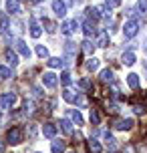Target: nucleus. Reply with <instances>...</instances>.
I'll list each match as a JSON object with an SVG mask.
<instances>
[{"mask_svg":"<svg viewBox=\"0 0 147 153\" xmlns=\"http://www.w3.org/2000/svg\"><path fill=\"white\" fill-rule=\"evenodd\" d=\"M91 123H93V125H99V113H97L95 109H91Z\"/></svg>","mask_w":147,"mask_h":153,"instance_id":"obj_32","label":"nucleus"},{"mask_svg":"<svg viewBox=\"0 0 147 153\" xmlns=\"http://www.w3.org/2000/svg\"><path fill=\"white\" fill-rule=\"evenodd\" d=\"M81 87H85V89H89V87H91V83H89V79H83V81H81Z\"/></svg>","mask_w":147,"mask_h":153,"instance_id":"obj_36","label":"nucleus"},{"mask_svg":"<svg viewBox=\"0 0 147 153\" xmlns=\"http://www.w3.org/2000/svg\"><path fill=\"white\" fill-rule=\"evenodd\" d=\"M16 48H18V53L22 54L24 59H28V56H30V48L26 46V42H24V40H16Z\"/></svg>","mask_w":147,"mask_h":153,"instance_id":"obj_10","label":"nucleus"},{"mask_svg":"<svg viewBox=\"0 0 147 153\" xmlns=\"http://www.w3.org/2000/svg\"><path fill=\"white\" fill-rule=\"evenodd\" d=\"M109 45V34L107 32H101L99 38H97V46H107Z\"/></svg>","mask_w":147,"mask_h":153,"instance_id":"obj_23","label":"nucleus"},{"mask_svg":"<svg viewBox=\"0 0 147 153\" xmlns=\"http://www.w3.org/2000/svg\"><path fill=\"white\" fill-rule=\"evenodd\" d=\"M32 2H42V0H32Z\"/></svg>","mask_w":147,"mask_h":153,"instance_id":"obj_39","label":"nucleus"},{"mask_svg":"<svg viewBox=\"0 0 147 153\" xmlns=\"http://www.w3.org/2000/svg\"><path fill=\"white\" fill-rule=\"evenodd\" d=\"M10 79V69L8 67H0V81H6Z\"/></svg>","mask_w":147,"mask_h":153,"instance_id":"obj_27","label":"nucleus"},{"mask_svg":"<svg viewBox=\"0 0 147 153\" xmlns=\"http://www.w3.org/2000/svg\"><path fill=\"white\" fill-rule=\"evenodd\" d=\"M137 10H139L141 14H147V0H139L137 2Z\"/></svg>","mask_w":147,"mask_h":153,"instance_id":"obj_29","label":"nucleus"},{"mask_svg":"<svg viewBox=\"0 0 147 153\" xmlns=\"http://www.w3.org/2000/svg\"><path fill=\"white\" fill-rule=\"evenodd\" d=\"M121 61H123V65H127V67H131V65H135V53H131V51H127V53H123V56H121Z\"/></svg>","mask_w":147,"mask_h":153,"instance_id":"obj_12","label":"nucleus"},{"mask_svg":"<svg viewBox=\"0 0 147 153\" xmlns=\"http://www.w3.org/2000/svg\"><path fill=\"white\" fill-rule=\"evenodd\" d=\"M101 81H103V83H111V81H113V71L111 69L101 71Z\"/></svg>","mask_w":147,"mask_h":153,"instance_id":"obj_20","label":"nucleus"},{"mask_svg":"<svg viewBox=\"0 0 147 153\" xmlns=\"http://www.w3.org/2000/svg\"><path fill=\"white\" fill-rule=\"evenodd\" d=\"M36 54H39L40 59H48V48H47V46H42V45H39V46H36Z\"/></svg>","mask_w":147,"mask_h":153,"instance_id":"obj_26","label":"nucleus"},{"mask_svg":"<svg viewBox=\"0 0 147 153\" xmlns=\"http://www.w3.org/2000/svg\"><path fill=\"white\" fill-rule=\"evenodd\" d=\"M48 67H50V69H61L62 65H65V62L61 61V59H56V56H53V59H48Z\"/></svg>","mask_w":147,"mask_h":153,"instance_id":"obj_22","label":"nucleus"},{"mask_svg":"<svg viewBox=\"0 0 147 153\" xmlns=\"http://www.w3.org/2000/svg\"><path fill=\"white\" fill-rule=\"evenodd\" d=\"M6 139H8V143H10V145H18V143L22 141V131L18 129V127H12V129L8 131Z\"/></svg>","mask_w":147,"mask_h":153,"instance_id":"obj_3","label":"nucleus"},{"mask_svg":"<svg viewBox=\"0 0 147 153\" xmlns=\"http://www.w3.org/2000/svg\"><path fill=\"white\" fill-rule=\"evenodd\" d=\"M87 71H97L99 69V59H95V56H91V59H89V61H87Z\"/></svg>","mask_w":147,"mask_h":153,"instance_id":"obj_21","label":"nucleus"},{"mask_svg":"<svg viewBox=\"0 0 147 153\" xmlns=\"http://www.w3.org/2000/svg\"><path fill=\"white\" fill-rule=\"evenodd\" d=\"M62 99L67 101V103H75V105H83V97H81V95H75V93L73 91H69V89H65V91H62Z\"/></svg>","mask_w":147,"mask_h":153,"instance_id":"obj_4","label":"nucleus"},{"mask_svg":"<svg viewBox=\"0 0 147 153\" xmlns=\"http://www.w3.org/2000/svg\"><path fill=\"white\" fill-rule=\"evenodd\" d=\"M61 129H62V133L71 135V133H73V123H71L69 119H61Z\"/></svg>","mask_w":147,"mask_h":153,"instance_id":"obj_17","label":"nucleus"},{"mask_svg":"<svg viewBox=\"0 0 147 153\" xmlns=\"http://www.w3.org/2000/svg\"><path fill=\"white\" fill-rule=\"evenodd\" d=\"M89 149H91L93 153H101V143L97 141V139H91V141H89Z\"/></svg>","mask_w":147,"mask_h":153,"instance_id":"obj_25","label":"nucleus"},{"mask_svg":"<svg viewBox=\"0 0 147 153\" xmlns=\"http://www.w3.org/2000/svg\"><path fill=\"white\" fill-rule=\"evenodd\" d=\"M77 28H79L77 20H65V22L61 24V32H62V34H67V36H71Z\"/></svg>","mask_w":147,"mask_h":153,"instance_id":"obj_5","label":"nucleus"},{"mask_svg":"<svg viewBox=\"0 0 147 153\" xmlns=\"http://www.w3.org/2000/svg\"><path fill=\"white\" fill-rule=\"evenodd\" d=\"M83 51H85V53H89V54H91V53H93V51H95V45H93V42H91V40H85V42H83Z\"/></svg>","mask_w":147,"mask_h":153,"instance_id":"obj_28","label":"nucleus"},{"mask_svg":"<svg viewBox=\"0 0 147 153\" xmlns=\"http://www.w3.org/2000/svg\"><path fill=\"white\" fill-rule=\"evenodd\" d=\"M131 127H133V119H119L115 123V129H119V131H129Z\"/></svg>","mask_w":147,"mask_h":153,"instance_id":"obj_9","label":"nucleus"},{"mask_svg":"<svg viewBox=\"0 0 147 153\" xmlns=\"http://www.w3.org/2000/svg\"><path fill=\"white\" fill-rule=\"evenodd\" d=\"M53 153H65V141H53Z\"/></svg>","mask_w":147,"mask_h":153,"instance_id":"obj_24","label":"nucleus"},{"mask_svg":"<svg viewBox=\"0 0 147 153\" xmlns=\"http://www.w3.org/2000/svg\"><path fill=\"white\" fill-rule=\"evenodd\" d=\"M42 85H45L47 89H54V87H56V75H54V73H45V75H42Z\"/></svg>","mask_w":147,"mask_h":153,"instance_id":"obj_6","label":"nucleus"},{"mask_svg":"<svg viewBox=\"0 0 147 153\" xmlns=\"http://www.w3.org/2000/svg\"><path fill=\"white\" fill-rule=\"evenodd\" d=\"M14 103H16V95H14V93H12V91H10V93H4V95L0 97V111L10 109Z\"/></svg>","mask_w":147,"mask_h":153,"instance_id":"obj_1","label":"nucleus"},{"mask_svg":"<svg viewBox=\"0 0 147 153\" xmlns=\"http://www.w3.org/2000/svg\"><path fill=\"white\" fill-rule=\"evenodd\" d=\"M105 4L109 8H117V6H121V0H105Z\"/></svg>","mask_w":147,"mask_h":153,"instance_id":"obj_33","label":"nucleus"},{"mask_svg":"<svg viewBox=\"0 0 147 153\" xmlns=\"http://www.w3.org/2000/svg\"><path fill=\"white\" fill-rule=\"evenodd\" d=\"M0 153H4V143L0 141Z\"/></svg>","mask_w":147,"mask_h":153,"instance_id":"obj_37","label":"nucleus"},{"mask_svg":"<svg viewBox=\"0 0 147 153\" xmlns=\"http://www.w3.org/2000/svg\"><path fill=\"white\" fill-rule=\"evenodd\" d=\"M105 141H107V147L111 149V151H115V149H117V139L111 137V135H109V131H105Z\"/></svg>","mask_w":147,"mask_h":153,"instance_id":"obj_18","label":"nucleus"},{"mask_svg":"<svg viewBox=\"0 0 147 153\" xmlns=\"http://www.w3.org/2000/svg\"><path fill=\"white\" fill-rule=\"evenodd\" d=\"M83 30H85L87 36H95V34H97V28H95V24L91 22V20H87V22L83 24Z\"/></svg>","mask_w":147,"mask_h":153,"instance_id":"obj_13","label":"nucleus"},{"mask_svg":"<svg viewBox=\"0 0 147 153\" xmlns=\"http://www.w3.org/2000/svg\"><path fill=\"white\" fill-rule=\"evenodd\" d=\"M8 28H10V26H8V16L0 14V34H6Z\"/></svg>","mask_w":147,"mask_h":153,"instance_id":"obj_19","label":"nucleus"},{"mask_svg":"<svg viewBox=\"0 0 147 153\" xmlns=\"http://www.w3.org/2000/svg\"><path fill=\"white\" fill-rule=\"evenodd\" d=\"M133 111H135V113H139V115H143V113H145V107H141V105H135V107H133Z\"/></svg>","mask_w":147,"mask_h":153,"instance_id":"obj_35","label":"nucleus"},{"mask_svg":"<svg viewBox=\"0 0 147 153\" xmlns=\"http://www.w3.org/2000/svg\"><path fill=\"white\" fill-rule=\"evenodd\" d=\"M42 135L48 139H54V135H56V127H54L53 123H45L42 125Z\"/></svg>","mask_w":147,"mask_h":153,"instance_id":"obj_8","label":"nucleus"},{"mask_svg":"<svg viewBox=\"0 0 147 153\" xmlns=\"http://www.w3.org/2000/svg\"><path fill=\"white\" fill-rule=\"evenodd\" d=\"M137 32H139V22H137V20H127V22H125L123 34H125L127 38H133Z\"/></svg>","mask_w":147,"mask_h":153,"instance_id":"obj_2","label":"nucleus"},{"mask_svg":"<svg viewBox=\"0 0 147 153\" xmlns=\"http://www.w3.org/2000/svg\"><path fill=\"white\" fill-rule=\"evenodd\" d=\"M71 115H73V121L77 123V125H83V115L79 113V111H73Z\"/></svg>","mask_w":147,"mask_h":153,"instance_id":"obj_30","label":"nucleus"},{"mask_svg":"<svg viewBox=\"0 0 147 153\" xmlns=\"http://www.w3.org/2000/svg\"><path fill=\"white\" fill-rule=\"evenodd\" d=\"M127 85H129L131 89H137V87H139V76L135 75V73L127 75Z\"/></svg>","mask_w":147,"mask_h":153,"instance_id":"obj_16","label":"nucleus"},{"mask_svg":"<svg viewBox=\"0 0 147 153\" xmlns=\"http://www.w3.org/2000/svg\"><path fill=\"white\" fill-rule=\"evenodd\" d=\"M6 61L12 65V67H16L18 65V56H16V53L12 51V48H6Z\"/></svg>","mask_w":147,"mask_h":153,"instance_id":"obj_15","label":"nucleus"},{"mask_svg":"<svg viewBox=\"0 0 147 153\" xmlns=\"http://www.w3.org/2000/svg\"><path fill=\"white\" fill-rule=\"evenodd\" d=\"M45 26H47V30H48V32H54V28H56V26H54L50 20H45Z\"/></svg>","mask_w":147,"mask_h":153,"instance_id":"obj_34","label":"nucleus"},{"mask_svg":"<svg viewBox=\"0 0 147 153\" xmlns=\"http://www.w3.org/2000/svg\"><path fill=\"white\" fill-rule=\"evenodd\" d=\"M40 34H42V30H40V24L34 20V18H30V36L32 38H39Z\"/></svg>","mask_w":147,"mask_h":153,"instance_id":"obj_11","label":"nucleus"},{"mask_svg":"<svg viewBox=\"0 0 147 153\" xmlns=\"http://www.w3.org/2000/svg\"><path fill=\"white\" fill-rule=\"evenodd\" d=\"M6 10L12 12V14H16V12H20V4L16 0H6Z\"/></svg>","mask_w":147,"mask_h":153,"instance_id":"obj_14","label":"nucleus"},{"mask_svg":"<svg viewBox=\"0 0 147 153\" xmlns=\"http://www.w3.org/2000/svg\"><path fill=\"white\" fill-rule=\"evenodd\" d=\"M53 10H54V14L56 16H65L67 14V4L62 2V0H53Z\"/></svg>","mask_w":147,"mask_h":153,"instance_id":"obj_7","label":"nucleus"},{"mask_svg":"<svg viewBox=\"0 0 147 153\" xmlns=\"http://www.w3.org/2000/svg\"><path fill=\"white\" fill-rule=\"evenodd\" d=\"M143 51H145V54H147V40H145V45H143Z\"/></svg>","mask_w":147,"mask_h":153,"instance_id":"obj_38","label":"nucleus"},{"mask_svg":"<svg viewBox=\"0 0 147 153\" xmlns=\"http://www.w3.org/2000/svg\"><path fill=\"white\" fill-rule=\"evenodd\" d=\"M61 81H62V85H71V83H73V79H71V73H67V71H65V73L61 75Z\"/></svg>","mask_w":147,"mask_h":153,"instance_id":"obj_31","label":"nucleus"}]
</instances>
